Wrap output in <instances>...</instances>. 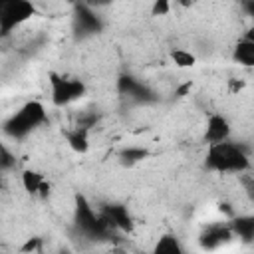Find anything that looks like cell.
<instances>
[{
    "label": "cell",
    "mask_w": 254,
    "mask_h": 254,
    "mask_svg": "<svg viewBox=\"0 0 254 254\" xmlns=\"http://www.w3.org/2000/svg\"><path fill=\"white\" fill-rule=\"evenodd\" d=\"M204 165L208 171H214V173L240 175L250 169V153L240 143H234L228 139L222 143L208 145Z\"/></svg>",
    "instance_id": "cell-1"
},
{
    "label": "cell",
    "mask_w": 254,
    "mask_h": 254,
    "mask_svg": "<svg viewBox=\"0 0 254 254\" xmlns=\"http://www.w3.org/2000/svg\"><path fill=\"white\" fill-rule=\"evenodd\" d=\"M48 119V113H46V107L32 99V101H26L16 113H12L4 125H2V131L12 137V139H24L28 137L32 131H36L44 121Z\"/></svg>",
    "instance_id": "cell-2"
},
{
    "label": "cell",
    "mask_w": 254,
    "mask_h": 254,
    "mask_svg": "<svg viewBox=\"0 0 254 254\" xmlns=\"http://www.w3.org/2000/svg\"><path fill=\"white\" fill-rule=\"evenodd\" d=\"M38 14L34 2L28 0H0V38H8L14 30L24 26Z\"/></svg>",
    "instance_id": "cell-3"
},
{
    "label": "cell",
    "mask_w": 254,
    "mask_h": 254,
    "mask_svg": "<svg viewBox=\"0 0 254 254\" xmlns=\"http://www.w3.org/2000/svg\"><path fill=\"white\" fill-rule=\"evenodd\" d=\"M75 224L81 234L89 238H107L111 234V224L105 220L101 212H95L93 206L83 198L77 196L75 200Z\"/></svg>",
    "instance_id": "cell-4"
},
{
    "label": "cell",
    "mask_w": 254,
    "mask_h": 254,
    "mask_svg": "<svg viewBox=\"0 0 254 254\" xmlns=\"http://www.w3.org/2000/svg\"><path fill=\"white\" fill-rule=\"evenodd\" d=\"M48 81H50V97L56 107H65L85 95V85L77 77H67L52 71Z\"/></svg>",
    "instance_id": "cell-5"
},
{
    "label": "cell",
    "mask_w": 254,
    "mask_h": 254,
    "mask_svg": "<svg viewBox=\"0 0 254 254\" xmlns=\"http://www.w3.org/2000/svg\"><path fill=\"white\" fill-rule=\"evenodd\" d=\"M234 234L230 230V224L226 222H210L202 228V232L198 234V244L202 250H218L222 246H226L228 242H232Z\"/></svg>",
    "instance_id": "cell-6"
},
{
    "label": "cell",
    "mask_w": 254,
    "mask_h": 254,
    "mask_svg": "<svg viewBox=\"0 0 254 254\" xmlns=\"http://www.w3.org/2000/svg\"><path fill=\"white\" fill-rule=\"evenodd\" d=\"M230 133H232V127H230L228 119L222 113H210L208 115L206 125H204V141L208 145L228 141L230 139Z\"/></svg>",
    "instance_id": "cell-7"
},
{
    "label": "cell",
    "mask_w": 254,
    "mask_h": 254,
    "mask_svg": "<svg viewBox=\"0 0 254 254\" xmlns=\"http://www.w3.org/2000/svg\"><path fill=\"white\" fill-rule=\"evenodd\" d=\"M101 214L111 224V228H119V230H127V232L133 228V218H131L127 206H123V204H107L101 210Z\"/></svg>",
    "instance_id": "cell-8"
},
{
    "label": "cell",
    "mask_w": 254,
    "mask_h": 254,
    "mask_svg": "<svg viewBox=\"0 0 254 254\" xmlns=\"http://www.w3.org/2000/svg\"><path fill=\"white\" fill-rule=\"evenodd\" d=\"M117 87H119V93H121V95H127V97H131V99H137V101H147V99H151V91H149L139 79H135V77H131V75H121Z\"/></svg>",
    "instance_id": "cell-9"
},
{
    "label": "cell",
    "mask_w": 254,
    "mask_h": 254,
    "mask_svg": "<svg viewBox=\"0 0 254 254\" xmlns=\"http://www.w3.org/2000/svg\"><path fill=\"white\" fill-rule=\"evenodd\" d=\"M64 137H65V141H67V145H69L71 151H75L79 155H83V153L89 151V129H83V127L73 125V129L64 131Z\"/></svg>",
    "instance_id": "cell-10"
},
{
    "label": "cell",
    "mask_w": 254,
    "mask_h": 254,
    "mask_svg": "<svg viewBox=\"0 0 254 254\" xmlns=\"http://www.w3.org/2000/svg\"><path fill=\"white\" fill-rule=\"evenodd\" d=\"M230 224V230L234 236H238L242 242H252V236H254V216L252 214H238V216H232V222Z\"/></svg>",
    "instance_id": "cell-11"
},
{
    "label": "cell",
    "mask_w": 254,
    "mask_h": 254,
    "mask_svg": "<svg viewBox=\"0 0 254 254\" xmlns=\"http://www.w3.org/2000/svg\"><path fill=\"white\" fill-rule=\"evenodd\" d=\"M151 254H185V250H183L181 240L175 234L165 232L155 240V244L151 248Z\"/></svg>",
    "instance_id": "cell-12"
},
{
    "label": "cell",
    "mask_w": 254,
    "mask_h": 254,
    "mask_svg": "<svg viewBox=\"0 0 254 254\" xmlns=\"http://www.w3.org/2000/svg\"><path fill=\"white\" fill-rule=\"evenodd\" d=\"M234 60L244 65V67H252L254 65V40L250 36L246 38H240L238 44L234 46Z\"/></svg>",
    "instance_id": "cell-13"
},
{
    "label": "cell",
    "mask_w": 254,
    "mask_h": 254,
    "mask_svg": "<svg viewBox=\"0 0 254 254\" xmlns=\"http://www.w3.org/2000/svg\"><path fill=\"white\" fill-rule=\"evenodd\" d=\"M44 175L40 171H34V169H24L22 175H20V183H22V189L32 194V196H38L40 192V187L44 185Z\"/></svg>",
    "instance_id": "cell-14"
},
{
    "label": "cell",
    "mask_w": 254,
    "mask_h": 254,
    "mask_svg": "<svg viewBox=\"0 0 254 254\" xmlns=\"http://www.w3.org/2000/svg\"><path fill=\"white\" fill-rule=\"evenodd\" d=\"M75 20H77V26H79L83 32H97V30L101 28L99 18H97L91 10H87V8H83V6L79 8V12H77Z\"/></svg>",
    "instance_id": "cell-15"
},
{
    "label": "cell",
    "mask_w": 254,
    "mask_h": 254,
    "mask_svg": "<svg viewBox=\"0 0 254 254\" xmlns=\"http://www.w3.org/2000/svg\"><path fill=\"white\" fill-rule=\"evenodd\" d=\"M171 60L177 67H192L196 64V56L185 48H175L171 52Z\"/></svg>",
    "instance_id": "cell-16"
},
{
    "label": "cell",
    "mask_w": 254,
    "mask_h": 254,
    "mask_svg": "<svg viewBox=\"0 0 254 254\" xmlns=\"http://www.w3.org/2000/svg\"><path fill=\"white\" fill-rule=\"evenodd\" d=\"M147 155H149V151L143 149V147H127L119 153V159L127 165H135V163H141Z\"/></svg>",
    "instance_id": "cell-17"
},
{
    "label": "cell",
    "mask_w": 254,
    "mask_h": 254,
    "mask_svg": "<svg viewBox=\"0 0 254 254\" xmlns=\"http://www.w3.org/2000/svg\"><path fill=\"white\" fill-rule=\"evenodd\" d=\"M14 163H16V157H14V155L0 143V171H8V169H12Z\"/></svg>",
    "instance_id": "cell-18"
},
{
    "label": "cell",
    "mask_w": 254,
    "mask_h": 254,
    "mask_svg": "<svg viewBox=\"0 0 254 254\" xmlns=\"http://www.w3.org/2000/svg\"><path fill=\"white\" fill-rule=\"evenodd\" d=\"M169 12H171V4H169V2H165V0L155 2V4H153V8H151V14H153V16H167Z\"/></svg>",
    "instance_id": "cell-19"
},
{
    "label": "cell",
    "mask_w": 254,
    "mask_h": 254,
    "mask_svg": "<svg viewBox=\"0 0 254 254\" xmlns=\"http://www.w3.org/2000/svg\"><path fill=\"white\" fill-rule=\"evenodd\" d=\"M38 244H40V240H38V238H30V240L22 246V252H34V250L38 248Z\"/></svg>",
    "instance_id": "cell-20"
}]
</instances>
